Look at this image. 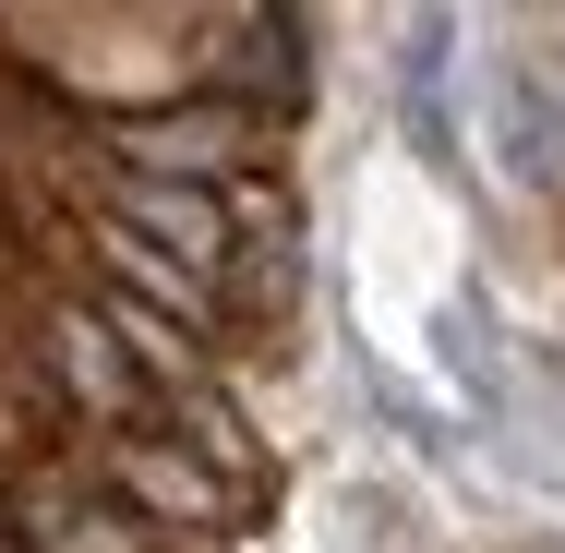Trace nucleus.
I'll use <instances>...</instances> for the list:
<instances>
[{
    "mask_svg": "<svg viewBox=\"0 0 565 553\" xmlns=\"http://www.w3.org/2000/svg\"><path fill=\"white\" fill-rule=\"evenodd\" d=\"M109 481L169 518V530H241V481H217L193 445H157V434H109Z\"/></svg>",
    "mask_w": 565,
    "mask_h": 553,
    "instance_id": "obj_1",
    "label": "nucleus"
},
{
    "mask_svg": "<svg viewBox=\"0 0 565 553\" xmlns=\"http://www.w3.org/2000/svg\"><path fill=\"white\" fill-rule=\"evenodd\" d=\"M61 373H73V397H85L97 422H120V410H132V373H120L109 313H61Z\"/></svg>",
    "mask_w": 565,
    "mask_h": 553,
    "instance_id": "obj_2",
    "label": "nucleus"
},
{
    "mask_svg": "<svg viewBox=\"0 0 565 553\" xmlns=\"http://www.w3.org/2000/svg\"><path fill=\"white\" fill-rule=\"evenodd\" d=\"M169 410H181V434H193V457H205L217 481H253V422H241V397H228L217 373H205V385H181Z\"/></svg>",
    "mask_w": 565,
    "mask_h": 553,
    "instance_id": "obj_3",
    "label": "nucleus"
},
{
    "mask_svg": "<svg viewBox=\"0 0 565 553\" xmlns=\"http://www.w3.org/2000/svg\"><path fill=\"white\" fill-rule=\"evenodd\" d=\"M132 542H145L132 518H49V542H36V553H132Z\"/></svg>",
    "mask_w": 565,
    "mask_h": 553,
    "instance_id": "obj_4",
    "label": "nucleus"
}]
</instances>
